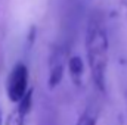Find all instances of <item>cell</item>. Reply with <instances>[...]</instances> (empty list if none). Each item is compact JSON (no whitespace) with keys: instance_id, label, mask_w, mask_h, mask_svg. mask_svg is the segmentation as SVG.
Instances as JSON below:
<instances>
[{"instance_id":"4","label":"cell","mask_w":127,"mask_h":125,"mask_svg":"<svg viewBox=\"0 0 127 125\" xmlns=\"http://www.w3.org/2000/svg\"><path fill=\"white\" fill-rule=\"evenodd\" d=\"M32 107V90H28L25 96L16 103V107L7 118V125H25V119Z\"/></svg>"},{"instance_id":"6","label":"cell","mask_w":127,"mask_h":125,"mask_svg":"<svg viewBox=\"0 0 127 125\" xmlns=\"http://www.w3.org/2000/svg\"><path fill=\"white\" fill-rule=\"evenodd\" d=\"M97 118H99L97 109L95 106H87L78 116L75 125H97Z\"/></svg>"},{"instance_id":"2","label":"cell","mask_w":127,"mask_h":125,"mask_svg":"<svg viewBox=\"0 0 127 125\" xmlns=\"http://www.w3.org/2000/svg\"><path fill=\"white\" fill-rule=\"evenodd\" d=\"M28 68L22 62H18L9 72L7 80H6V94L10 102L18 103L25 93L30 90L28 88Z\"/></svg>"},{"instance_id":"7","label":"cell","mask_w":127,"mask_h":125,"mask_svg":"<svg viewBox=\"0 0 127 125\" xmlns=\"http://www.w3.org/2000/svg\"><path fill=\"white\" fill-rule=\"evenodd\" d=\"M120 83H121V91L126 104L127 112V61H121V71H120Z\"/></svg>"},{"instance_id":"5","label":"cell","mask_w":127,"mask_h":125,"mask_svg":"<svg viewBox=\"0 0 127 125\" xmlns=\"http://www.w3.org/2000/svg\"><path fill=\"white\" fill-rule=\"evenodd\" d=\"M68 71H69V77L74 81L75 85L81 84V78H83V71H84V65H83V59L77 55L69 56L68 58Z\"/></svg>"},{"instance_id":"8","label":"cell","mask_w":127,"mask_h":125,"mask_svg":"<svg viewBox=\"0 0 127 125\" xmlns=\"http://www.w3.org/2000/svg\"><path fill=\"white\" fill-rule=\"evenodd\" d=\"M124 7H126V21H127V0H124Z\"/></svg>"},{"instance_id":"1","label":"cell","mask_w":127,"mask_h":125,"mask_svg":"<svg viewBox=\"0 0 127 125\" xmlns=\"http://www.w3.org/2000/svg\"><path fill=\"white\" fill-rule=\"evenodd\" d=\"M86 58L95 87L103 93L106 85V71L109 61V38L105 18L100 13L90 15L84 37Z\"/></svg>"},{"instance_id":"3","label":"cell","mask_w":127,"mask_h":125,"mask_svg":"<svg viewBox=\"0 0 127 125\" xmlns=\"http://www.w3.org/2000/svg\"><path fill=\"white\" fill-rule=\"evenodd\" d=\"M68 58H69L68 49L64 43H56L52 47V52L49 55V77H47V84L50 90L56 88L62 83Z\"/></svg>"},{"instance_id":"9","label":"cell","mask_w":127,"mask_h":125,"mask_svg":"<svg viewBox=\"0 0 127 125\" xmlns=\"http://www.w3.org/2000/svg\"><path fill=\"white\" fill-rule=\"evenodd\" d=\"M0 125H1V112H0Z\"/></svg>"}]
</instances>
